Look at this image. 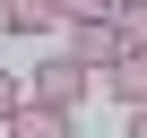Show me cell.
<instances>
[{"label":"cell","instance_id":"cell-8","mask_svg":"<svg viewBox=\"0 0 147 138\" xmlns=\"http://www.w3.org/2000/svg\"><path fill=\"white\" fill-rule=\"evenodd\" d=\"M61 17L78 26V17H113V0H61Z\"/></svg>","mask_w":147,"mask_h":138},{"label":"cell","instance_id":"cell-2","mask_svg":"<svg viewBox=\"0 0 147 138\" xmlns=\"http://www.w3.org/2000/svg\"><path fill=\"white\" fill-rule=\"evenodd\" d=\"M69 60H78L87 78H104V69L121 60V35H113V17H78V26H69Z\"/></svg>","mask_w":147,"mask_h":138},{"label":"cell","instance_id":"cell-9","mask_svg":"<svg viewBox=\"0 0 147 138\" xmlns=\"http://www.w3.org/2000/svg\"><path fill=\"white\" fill-rule=\"evenodd\" d=\"M130 138H147V104H138V112H130Z\"/></svg>","mask_w":147,"mask_h":138},{"label":"cell","instance_id":"cell-7","mask_svg":"<svg viewBox=\"0 0 147 138\" xmlns=\"http://www.w3.org/2000/svg\"><path fill=\"white\" fill-rule=\"evenodd\" d=\"M18 104H26V78H18V69H0V121H9Z\"/></svg>","mask_w":147,"mask_h":138},{"label":"cell","instance_id":"cell-5","mask_svg":"<svg viewBox=\"0 0 147 138\" xmlns=\"http://www.w3.org/2000/svg\"><path fill=\"white\" fill-rule=\"evenodd\" d=\"M0 26L9 35H43V26H61V0H0Z\"/></svg>","mask_w":147,"mask_h":138},{"label":"cell","instance_id":"cell-3","mask_svg":"<svg viewBox=\"0 0 147 138\" xmlns=\"http://www.w3.org/2000/svg\"><path fill=\"white\" fill-rule=\"evenodd\" d=\"M69 129H78V112H52V104H18L0 121V138H69Z\"/></svg>","mask_w":147,"mask_h":138},{"label":"cell","instance_id":"cell-6","mask_svg":"<svg viewBox=\"0 0 147 138\" xmlns=\"http://www.w3.org/2000/svg\"><path fill=\"white\" fill-rule=\"evenodd\" d=\"M113 35L121 52H147V0H113Z\"/></svg>","mask_w":147,"mask_h":138},{"label":"cell","instance_id":"cell-4","mask_svg":"<svg viewBox=\"0 0 147 138\" xmlns=\"http://www.w3.org/2000/svg\"><path fill=\"white\" fill-rule=\"evenodd\" d=\"M95 86H113V95H121V112H138V104H147V52H121Z\"/></svg>","mask_w":147,"mask_h":138},{"label":"cell","instance_id":"cell-1","mask_svg":"<svg viewBox=\"0 0 147 138\" xmlns=\"http://www.w3.org/2000/svg\"><path fill=\"white\" fill-rule=\"evenodd\" d=\"M87 95H95V78H87V69L69 60V52H61V60H43V69H26V104H52V112H78Z\"/></svg>","mask_w":147,"mask_h":138}]
</instances>
